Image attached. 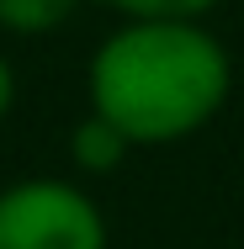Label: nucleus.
I'll return each mask as SVG.
<instances>
[{"label":"nucleus","instance_id":"obj_1","mask_svg":"<svg viewBox=\"0 0 244 249\" xmlns=\"http://www.w3.org/2000/svg\"><path fill=\"white\" fill-rule=\"evenodd\" d=\"M228 96V58L191 21H133L106 37L91 64V101L128 143H170L196 133Z\"/></svg>","mask_w":244,"mask_h":249},{"label":"nucleus","instance_id":"obj_2","mask_svg":"<svg viewBox=\"0 0 244 249\" xmlns=\"http://www.w3.org/2000/svg\"><path fill=\"white\" fill-rule=\"evenodd\" d=\"M0 249H106V228L85 191L21 180L0 196Z\"/></svg>","mask_w":244,"mask_h":249},{"label":"nucleus","instance_id":"obj_3","mask_svg":"<svg viewBox=\"0 0 244 249\" xmlns=\"http://www.w3.org/2000/svg\"><path fill=\"white\" fill-rule=\"evenodd\" d=\"M122 154H128V138H122L106 117H91V122L75 127V164H80V170H112Z\"/></svg>","mask_w":244,"mask_h":249},{"label":"nucleus","instance_id":"obj_4","mask_svg":"<svg viewBox=\"0 0 244 249\" xmlns=\"http://www.w3.org/2000/svg\"><path fill=\"white\" fill-rule=\"evenodd\" d=\"M80 0H0V27H16V32H48L58 27Z\"/></svg>","mask_w":244,"mask_h":249},{"label":"nucleus","instance_id":"obj_5","mask_svg":"<svg viewBox=\"0 0 244 249\" xmlns=\"http://www.w3.org/2000/svg\"><path fill=\"white\" fill-rule=\"evenodd\" d=\"M117 11H128L133 21H154V16H165V21H191L202 16L207 5H218V0H112Z\"/></svg>","mask_w":244,"mask_h":249},{"label":"nucleus","instance_id":"obj_6","mask_svg":"<svg viewBox=\"0 0 244 249\" xmlns=\"http://www.w3.org/2000/svg\"><path fill=\"white\" fill-rule=\"evenodd\" d=\"M5 106H11V69H5V58H0V117H5Z\"/></svg>","mask_w":244,"mask_h":249}]
</instances>
